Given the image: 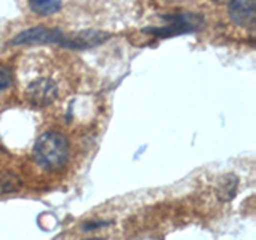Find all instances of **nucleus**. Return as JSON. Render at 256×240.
<instances>
[{"label": "nucleus", "mask_w": 256, "mask_h": 240, "mask_svg": "<svg viewBox=\"0 0 256 240\" xmlns=\"http://www.w3.org/2000/svg\"><path fill=\"white\" fill-rule=\"evenodd\" d=\"M229 18L242 28H254L256 21V4L253 0L246 2H232L229 5Z\"/></svg>", "instance_id": "obj_5"}, {"label": "nucleus", "mask_w": 256, "mask_h": 240, "mask_svg": "<svg viewBox=\"0 0 256 240\" xmlns=\"http://www.w3.org/2000/svg\"><path fill=\"white\" fill-rule=\"evenodd\" d=\"M86 240H104V238H101V237H92V238H86Z\"/></svg>", "instance_id": "obj_10"}, {"label": "nucleus", "mask_w": 256, "mask_h": 240, "mask_svg": "<svg viewBox=\"0 0 256 240\" xmlns=\"http://www.w3.org/2000/svg\"><path fill=\"white\" fill-rule=\"evenodd\" d=\"M24 44H61L70 48H82L78 36L69 37L61 29H48L45 26H34L28 30L20 32L13 38V45H24Z\"/></svg>", "instance_id": "obj_2"}, {"label": "nucleus", "mask_w": 256, "mask_h": 240, "mask_svg": "<svg viewBox=\"0 0 256 240\" xmlns=\"http://www.w3.org/2000/svg\"><path fill=\"white\" fill-rule=\"evenodd\" d=\"M26 96L34 106H48L58 96V86L52 78H37L32 84H29Z\"/></svg>", "instance_id": "obj_4"}, {"label": "nucleus", "mask_w": 256, "mask_h": 240, "mask_svg": "<svg viewBox=\"0 0 256 240\" xmlns=\"http://www.w3.org/2000/svg\"><path fill=\"white\" fill-rule=\"evenodd\" d=\"M166 24L162 28H154V29H144L150 34H156L160 37H168V36H176V34H186V32H194L198 30L204 26L202 16L194 14V13H174V14H166L165 16Z\"/></svg>", "instance_id": "obj_3"}, {"label": "nucleus", "mask_w": 256, "mask_h": 240, "mask_svg": "<svg viewBox=\"0 0 256 240\" xmlns=\"http://www.w3.org/2000/svg\"><path fill=\"white\" fill-rule=\"evenodd\" d=\"M29 5L36 13L44 16L53 14L61 8V2H58V0H32Z\"/></svg>", "instance_id": "obj_7"}, {"label": "nucleus", "mask_w": 256, "mask_h": 240, "mask_svg": "<svg viewBox=\"0 0 256 240\" xmlns=\"http://www.w3.org/2000/svg\"><path fill=\"white\" fill-rule=\"evenodd\" d=\"M237 188H238V180L236 178L234 174L228 173V174H224L220 178L218 189H216V192H218V197L221 200H224V202H229V200H232L236 197Z\"/></svg>", "instance_id": "obj_6"}, {"label": "nucleus", "mask_w": 256, "mask_h": 240, "mask_svg": "<svg viewBox=\"0 0 256 240\" xmlns=\"http://www.w3.org/2000/svg\"><path fill=\"white\" fill-rule=\"evenodd\" d=\"M13 82V74L10 68H0V92H4Z\"/></svg>", "instance_id": "obj_9"}, {"label": "nucleus", "mask_w": 256, "mask_h": 240, "mask_svg": "<svg viewBox=\"0 0 256 240\" xmlns=\"http://www.w3.org/2000/svg\"><path fill=\"white\" fill-rule=\"evenodd\" d=\"M69 154V142L58 132L42 133L32 149V157H34L36 164L48 172L61 170L68 164Z\"/></svg>", "instance_id": "obj_1"}, {"label": "nucleus", "mask_w": 256, "mask_h": 240, "mask_svg": "<svg viewBox=\"0 0 256 240\" xmlns=\"http://www.w3.org/2000/svg\"><path fill=\"white\" fill-rule=\"evenodd\" d=\"M18 188H20L18 176L10 172H0V194L16 190Z\"/></svg>", "instance_id": "obj_8"}]
</instances>
